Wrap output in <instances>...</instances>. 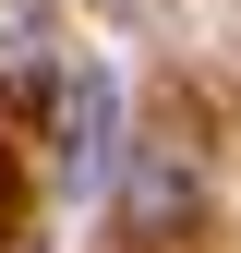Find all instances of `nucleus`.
Instances as JSON below:
<instances>
[{
    "label": "nucleus",
    "instance_id": "nucleus-1",
    "mask_svg": "<svg viewBox=\"0 0 241 253\" xmlns=\"http://www.w3.org/2000/svg\"><path fill=\"white\" fill-rule=\"evenodd\" d=\"M193 193H205L193 145H169V133L120 145V241H169L181 217H193Z\"/></svg>",
    "mask_w": 241,
    "mask_h": 253
},
{
    "label": "nucleus",
    "instance_id": "nucleus-4",
    "mask_svg": "<svg viewBox=\"0 0 241 253\" xmlns=\"http://www.w3.org/2000/svg\"><path fill=\"white\" fill-rule=\"evenodd\" d=\"M109 12H145V0H109Z\"/></svg>",
    "mask_w": 241,
    "mask_h": 253
},
{
    "label": "nucleus",
    "instance_id": "nucleus-3",
    "mask_svg": "<svg viewBox=\"0 0 241 253\" xmlns=\"http://www.w3.org/2000/svg\"><path fill=\"white\" fill-rule=\"evenodd\" d=\"M48 84H60V12L0 0V97H48Z\"/></svg>",
    "mask_w": 241,
    "mask_h": 253
},
{
    "label": "nucleus",
    "instance_id": "nucleus-2",
    "mask_svg": "<svg viewBox=\"0 0 241 253\" xmlns=\"http://www.w3.org/2000/svg\"><path fill=\"white\" fill-rule=\"evenodd\" d=\"M48 97H60V181H73V193L109 181V169H120V84L97 73V60H60Z\"/></svg>",
    "mask_w": 241,
    "mask_h": 253
}]
</instances>
